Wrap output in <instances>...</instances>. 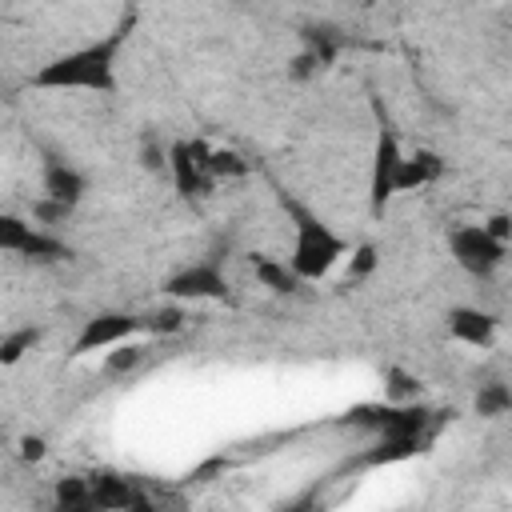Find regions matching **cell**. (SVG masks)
Instances as JSON below:
<instances>
[{"label":"cell","mask_w":512,"mask_h":512,"mask_svg":"<svg viewBox=\"0 0 512 512\" xmlns=\"http://www.w3.org/2000/svg\"><path fill=\"white\" fill-rule=\"evenodd\" d=\"M144 332V316L132 312H96L80 324L76 340H72V356H92V352H108L132 336Z\"/></svg>","instance_id":"ba28073f"},{"label":"cell","mask_w":512,"mask_h":512,"mask_svg":"<svg viewBox=\"0 0 512 512\" xmlns=\"http://www.w3.org/2000/svg\"><path fill=\"white\" fill-rule=\"evenodd\" d=\"M428 436H408V432H384L376 436V444L360 456V464L368 468H380V464H400V460H412L420 448H424Z\"/></svg>","instance_id":"4fadbf2b"},{"label":"cell","mask_w":512,"mask_h":512,"mask_svg":"<svg viewBox=\"0 0 512 512\" xmlns=\"http://www.w3.org/2000/svg\"><path fill=\"white\" fill-rule=\"evenodd\" d=\"M128 36H132V16L120 20L108 36L88 40L80 48H68L60 56L44 60L28 76V84L40 88V92H100V96H108L120 84L116 80V64H120V52H124Z\"/></svg>","instance_id":"6da1fadb"},{"label":"cell","mask_w":512,"mask_h":512,"mask_svg":"<svg viewBox=\"0 0 512 512\" xmlns=\"http://www.w3.org/2000/svg\"><path fill=\"white\" fill-rule=\"evenodd\" d=\"M84 192H88V176H84L76 164L56 160V156L44 164V196H48V200H56V204H64V208H76V204L84 200Z\"/></svg>","instance_id":"30bf717a"},{"label":"cell","mask_w":512,"mask_h":512,"mask_svg":"<svg viewBox=\"0 0 512 512\" xmlns=\"http://www.w3.org/2000/svg\"><path fill=\"white\" fill-rule=\"evenodd\" d=\"M472 408H476V416H484V420H500V416L512 412V388H508L504 380H488V384H480Z\"/></svg>","instance_id":"9a60e30c"},{"label":"cell","mask_w":512,"mask_h":512,"mask_svg":"<svg viewBox=\"0 0 512 512\" xmlns=\"http://www.w3.org/2000/svg\"><path fill=\"white\" fill-rule=\"evenodd\" d=\"M160 292L176 304H228L232 300V280H228L220 260H192V264L176 268L164 280Z\"/></svg>","instance_id":"3957f363"},{"label":"cell","mask_w":512,"mask_h":512,"mask_svg":"<svg viewBox=\"0 0 512 512\" xmlns=\"http://www.w3.org/2000/svg\"><path fill=\"white\" fill-rule=\"evenodd\" d=\"M280 200V208H284V216H288V228H292V248H288V268L296 272V280L300 284H316V280H324V276H332L336 272V264L348 256V240L320 216V212H312L304 200H296V196H288V192H280L276 196Z\"/></svg>","instance_id":"7a4b0ae2"},{"label":"cell","mask_w":512,"mask_h":512,"mask_svg":"<svg viewBox=\"0 0 512 512\" xmlns=\"http://www.w3.org/2000/svg\"><path fill=\"white\" fill-rule=\"evenodd\" d=\"M404 156V144H400V132L392 128V120L380 116L376 124V144H372V168H368V212L380 216L388 208V200L396 196L392 180H396V164Z\"/></svg>","instance_id":"8992f818"},{"label":"cell","mask_w":512,"mask_h":512,"mask_svg":"<svg viewBox=\"0 0 512 512\" xmlns=\"http://www.w3.org/2000/svg\"><path fill=\"white\" fill-rule=\"evenodd\" d=\"M444 328H448V336H452L456 344H468V348H492V344H496V332H500V320H496L488 308L456 304V308H448Z\"/></svg>","instance_id":"9c48e42d"},{"label":"cell","mask_w":512,"mask_h":512,"mask_svg":"<svg viewBox=\"0 0 512 512\" xmlns=\"http://www.w3.org/2000/svg\"><path fill=\"white\" fill-rule=\"evenodd\" d=\"M180 328H184V304H176V300H168L160 312L144 316V332H152V336H172Z\"/></svg>","instance_id":"ffe728a7"},{"label":"cell","mask_w":512,"mask_h":512,"mask_svg":"<svg viewBox=\"0 0 512 512\" xmlns=\"http://www.w3.org/2000/svg\"><path fill=\"white\" fill-rule=\"evenodd\" d=\"M0 24H4V12H0Z\"/></svg>","instance_id":"484cf974"},{"label":"cell","mask_w":512,"mask_h":512,"mask_svg":"<svg viewBox=\"0 0 512 512\" xmlns=\"http://www.w3.org/2000/svg\"><path fill=\"white\" fill-rule=\"evenodd\" d=\"M248 264H252V276H256L268 292H276V296H292V292L300 288V280H296V272L288 268V260H276V256L252 252V256H248Z\"/></svg>","instance_id":"5bb4252c"},{"label":"cell","mask_w":512,"mask_h":512,"mask_svg":"<svg viewBox=\"0 0 512 512\" xmlns=\"http://www.w3.org/2000/svg\"><path fill=\"white\" fill-rule=\"evenodd\" d=\"M40 340H44V328H32V324L4 332V336H0V364H4V368L20 364V360L40 344Z\"/></svg>","instance_id":"2e32d148"},{"label":"cell","mask_w":512,"mask_h":512,"mask_svg":"<svg viewBox=\"0 0 512 512\" xmlns=\"http://www.w3.org/2000/svg\"><path fill=\"white\" fill-rule=\"evenodd\" d=\"M0 252L24 256V260H60L68 256V244L20 212H0Z\"/></svg>","instance_id":"52a82bcc"},{"label":"cell","mask_w":512,"mask_h":512,"mask_svg":"<svg viewBox=\"0 0 512 512\" xmlns=\"http://www.w3.org/2000/svg\"><path fill=\"white\" fill-rule=\"evenodd\" d=\"M140 160H144V168H148V172H168V144L148 140V144L140 148Z\"/></svg>","instance_id":"603a6c76"},{"label":"cell","mask_w":512,"mask_h":512,"mask_svg":"<svg viewBox=\"0 0 512 512\" xmlns=\"http://www.w3.org/2000/svg\"><path fill=\"white\" fill-rule=\"evenodd\" d=\"M144 360H148V344H140V340L132 336V340H124V344H116V348L104 352V372H108V376H128V372H136Z\"/></svg>","instance_id":"e0dca14e"},{"label":"cell","mask_w":512,"mask_h":512,"mask_svg":"<svg viewBox=\"0 0 512 512\" xmlns=\"http://www.w3.org/2000/svg\"><path fill=\"white\" fill-rule=\"evenodd\" d=\"M208 144L204 140H172L168 144V176L184 200H204L220 184L208 168Z\"/></svg>","instance_id":"5b68a950"},{"label":"cell","mask_w":512,"mask_h":512,"mask_svg":"<svg viewBox=\"0 0 512 512\" xmlns=\"http://www.w3.org/2000/svg\"><path fill=\"white\" fill-rule=\"evenodd\" d=\"M344 260H348V272H344V280H348V284H360L364 276H372V272H376V264H380V252H376V244H368V240H364V244L348 248V256H344Z\"/></svg>","instance_id":"ac0fdd59"},{"label":"cell","mask_w":512,"mask_h":512,"mask_svg":"<svg viewBox=\"0 0 512 512\" xmlns=\"http://www.w3.org/2000/svg\"><path fill=\"white\" fill-rule=\"evenodd\" d=\"M56 504L60 508H92L88 476H64V480H56Z\"/></svg>","instance_id":"d6986e66"},{"label":"cell","mask_w":512,"mask_h":512,"mask_svg":"<svg viewBox=\"0 0 512 512\" xmlns=\"http://www.w3.org/2000/svg\"><path fill=\"white\" fill-rule=\"evenodd\" d=\"M208 168H212V176H216V180L248 176V164H244L236 152H228V148H212V152H208Z\"/></svg>","instance_id":"44dd1931"},{"label":"cell","mask_w":512,"mask_h":512,"mask_svg":"<svg viewBox=\"0 0 512 512\" xmlns=\"http://www.w3.org/2000/svg\"><path fill=\"white\" fill-rule=\"evenodd\" d=\"M88 488H92V508H148V496L124 480V476H88Z\"/></svg>","instance_id":"7c38bea8"},{"label":"cell","mask_w":512,"mask_h":512,"mask_svg":"<svg viewBox=\"0 0 512 512\" xmlns=\"http://www.w3.org/2000/svg\"><path fill=\"white\" fill-rule=\"evenodd\" d=\"M20 460H28V464L44 460V440H40V436H24V440H20Z\"/></svg>","instance_id":"d4e9b609"},{"label":"cell","mask_w":512,"mask_h":512,"mask_svg":"<svg viewBox=\"0 0 512 512\" xmlns=\"http://www.w3.org/2000/svg\"><path fill=\"white\" fill-rule=\"evenodd\" d=\"M448 256L456 260V268H464L468 276L476 280H488L500 272L504 256H508V244L496 240L484 224H456L448 228Z\"/></svg>","instance_id":"277c9868"},{"label":"cell","mask_w":512,"mask_h":512,"mask_svg":"<svg viewBox=\"0 0 512 512\" xmlns=\"http://www.w3.org/2000/svg\"><path fill=\"white\" fill-rule=\"evenodd\" d=\"M388 380H392V384H388V400H416V396H420V380H416V376L392 368Z\"/></svg>","instance_id":"7402d4cb"},{"label":"cell","mask_w":512,"mask_h":512,"mask_svg":"<svg viewBox=\"0 0 512 512\" xmlns=\"http://www.w3.org/2000/svg\"><path fill=\"white\" fill-rule=\"evenodd\" d=\"M484 228H488L496 240H504V244H508V236H512V220H508V212H496V216H488V220H484Z\"/></svg>","instance_id":"cb8c5ba5"},{"label":"cell","mask_w":512,"mask_h":512,"mask_svg":"<svg viewBox=\"0 0 512 512\" xmlns=\"http://www.w3.org/2000/svg\"><path fill=\"white\" fill-rule=\"evenodd\" d=\"M440 172H444V160H440L436 152H428V148H416V152H404V156H400L392 188H396V196H400V192H416V188L436 184Z\"/></svg>","instance_id":"8fae6325"}]
</instances>
